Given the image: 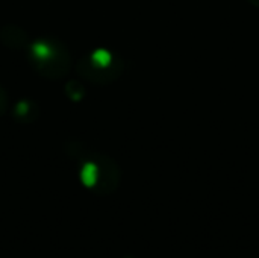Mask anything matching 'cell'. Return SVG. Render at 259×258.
Here are the masks:
<instances>
[{"label": "cell", "mask_w": 259, "mask_h": 258, "mask_svg": "<svg viewBox=\"0 0 259 258\" xmlns=\"http://www.w3.org/2000/svg\"><path fill=\"white\" fill-rule=\"evenodd\" d=\"M91 161H83L80 178L83 186L93 190L97 195H111L117 190L120 184V170L118 167L106 157L103 160L90 158Z\"/></svg>", "instance_id": "obj_1"}, {"label": "cell", "mask_w": 259, "mask_h": 258, "mask_svg": "<svg viewBox=\"0 0 259 258\" xmlns=\"http://www.w3.org/2000/svg\"><path fill=\"white\" fill-rule=\"evenodd\" d=\"M249 3L253 5V6H256V8H259V0H249Z\"/></svg>", "instance_id": "obj_2"}, {"label": "cell", "mask_w": 259, "mask_h": 258, "mask_svg": "<svg viewBox=\"0 0 259 258\" xmlns=\"http://www.w3.org/2000/svg\"><path fill=\"white\" fill-rule=\"evenodd\" d=\"M124 258H134V257H124Z\"/></svg>", "instance_id": "obj_3"}]
</instances>
